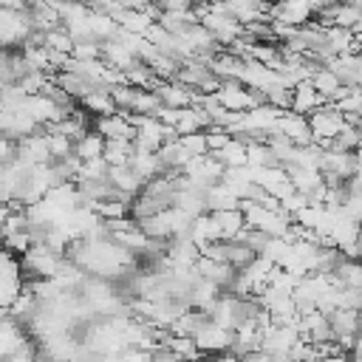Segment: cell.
I'll return each mask as SVG.
<instances>
[{"label":"cell","mask_w":362,"mask_h":362,"mask_svg":"<svg viewBox=\"0 0 362 362\" xmlns=\"http://www.w3.org/2000/svg\"><path fill=\"white\" fill-rule=\"evenodd\" d=\"M20 266L34 277V280H48V277H57L62 263H65V255L51 249L48 243H31L25 249V255H20Z\"/></svg>","instance_id":"obj_1"},{"label":"cell","mask_w":362,"mask_h":362,"mask_svg":"<svg viewBox=\"0 0 362 362\" xmlns=\"http://www.w3.org/2000/svg\"><path fill=\"white\" fill-rule=\"evenodd\" d=\"M31 34L28 8H0V48H23Z\"/></svg>","instance_id":"obj_2"},{"label":"cell","mask_w":362,"mask_h":362,"mask_svg":"<svg viewBox=\"0 0 362 362\" xmlns=\"http://www.w3.org/2000/svg\"><path fill=\"white\" fill-rule=\"evenodd\" d=\"M308 124H311V139L314 144L331 147V141L339 136V130L348 124V119L339 113V107L334 102H325L322 107H317L314 113H308Z\"/></svg>","instance_id":"obj_3"},{"label":"cell","mask_w":362,"mask_h":362,"mask_svg":"<svg viewBox=\"0 0 362 362\" xmlns=\"http://www.w3.org/2000/svg\"><path fill=\"white\" fill-rule=\"evenodd\" d=\"M215 99H218V105H223L226 110H238V113H246V110H252L255 105H263V102H266L260 90L246 88V85L238 82V79H223L221 88L215 90Z\"/></svg>","instance_id":"obj_4"},{"label":"cell","mask_w":362,"mask_h":362,"mask_svg":"<svg viewBox=\"0 0 362 362\" xmlns=\"http://www.w3.org/2000/svg\"><path fill=\"white\" fill-rule=\"evenodd\" d=\"M314 17H317L314 0H274L269 6V20L277 25L300 28V25H308Z\"/></svg>","instance_id":"obj_5"},{"label":"cell","mask_w":362,"mask_h":362,"mask_svg":"<svg viewBox=\"0 0 362 362\" xmlns=\"http://www.w3.org/2000/svg\"><path fill=\"white\" fill-rule=\"evenodd\" d=\"M232 337H235V331H229L223 325H215L209 317L192 334V339H195V345H198L201 354H223V351H229L232 348Z\"/></svg>","instance_id":"obj_6"},{"label":"cell","mask_w":362,"mask_h":362,"mask_svg":"<svg viewBox=\"0 0 362 362\" xmlns=\"http://www.w3.org/2000/svg\"><path fill=\"white\" fill-rule=\"evenodd\" d=\"M93 130L105 139H136V127H133V119L130 113L124 110H113V113H105V116H93Z\"/></svg>","instance_id":"obj_7"},{"label":"cell","mask_w":362,"mask_h":362,"mask_svg":"<svg viewBox=\"0 0 362 362\" xmlns=\"http://www.w3.org/2000/svg\"><path fill=\"white\" fill-rule=\"evenodd\" d=\"M274 133L286 136V139H288V141H294L297 147H303V144H311V141H314V139H311L308 116L294 113V110H283V113H280V119H277V124H274Z\"/></svg>","instance_id":"obj_8"},{"label":"cell","mask_w":362,"mask_h":362,"mask_svg":"<svg viewBox=\"0 0 362 362\" xmlns=\"http://www.w3.org/2000/svg\"><path fill=\"white\" fill-rule=\"evenodd\" d=\"M153 90L158 93L164 107H189V105H195V90L187 88L178 79H158Z\"/></svg>","instance_id":"obj_9"},{"label":"cell","mask_w":362,"mask_h":362,"mask_svg":"<svg viewBox=\"0 0 362 362\" xmlns=\"http://www.w3.org/2000/svg\"><path fill=\"white\" fill-rule=\"evenodd\" d=\"M223 6L240 25H252V23L269 20V6L272 3H266V0H223Z\"/></svg>","instance_id":"obj_10"},{"label":"cell","mask_w":362,"mask_h":362,"mask_svg":"<svg viewBox=\"0 0 362 362\" xmlns=\"http://www.w3.org/2000/svg\"><path fill=\"white\" fill-rule=\"evenodd\" d=\"M107 181L113 184V189L116 192H122L124 198H136L139 192H141V187H144V178L130 167V164H113L110 170H107Z\"/></svg>","instance_id":"obj_11"},{"label":"cell","mask_w":362,"mask_h":362,"mask_svg":"<svg viewBox=\"0 0 362 362\" xmlns=\"http://www.w3.org/2000/svg\"><path fill=\"white\" fill-rule=\"evenodd\" d=\"M322 105H325V96L311 85V79H305V82H300V85L291 88V107L288 110L308 116V113H314Z\"/></svg>","instance_id":"obj_12"},{"label":"cell","mask_w":362,"mask_h":362,"mask_svg":"<svg viewBox=\"0 0 362 362\" xmlns=\"http://www.w3.org/2000/svg\"><path fill=\"white\" fill-rule=\"evenodd\" d=\"M209 215L215 221V229H218V238L221 240H235L246 229V218H243V209L240 206H235V209H215Z\"/></svg>","instance_id":"obj_13"},{"label":"cell","mask_w":362,"mask_h":362,"mask_svg":"<svg viewBox=\"0 0 362 362\" xmlns=\"http://www.w3.org/2000/svg\"><path fill=\"white\" fill-rule=\"evenodd\" d=\"M311 85L325 96V102H337L348 88L339 82V76L328 68V65H317L314 74H311Z\"/></svg>","instance_id":"obj_14"},{"label":"cell","mask_w":362,"mask_h":362,"mask_svg":"<svg viewBox=\"0 0 362 362\" xmlns=\"http://www.w3.org/2000/svg\"><path fill=\"white\" fill-rule=\"evenodd\" d=\"M119 23V28L124 31H133V34H147V28L156 23V17L147 11V8H119V14L113 17Z\"/></svg>","instance_id":"obj_15"},{"label":"cell","mask_w":362,"mask_h":362,"mask_svg":"<svg viewBox=\"0 0 362 362\" xmlns=\"http://www.w3.org/2000/svg\"><path fill=\"white\" fill-rule=\"evenodd\" d=\"M204 198H206V209H209V212H215V209H235V206H240V198L229 189V184H226V181H218V184L206 187V189H204Z\"/></svg>","instance_id":"obj_16"},{"label":"cell","mask_w":362,"mask_h":362,"mask_svg":"<svg viewBox=\"0 0 362 362\" xmlns=\"http://www.w3.org/2000/svg\"><path fill=\"white\" fill-rule=\"evenodd\" d=\"M325 42L334 54H351V51H359L356 48V34L354 28H345V25H325Z\"/></svg>","instance_id":"obj_17"},{"label":"cell","mask_w":362,"mask_h":362,"mask_svg":"<svg viewBox=\"0 0 362 362\" xmlns=\"http://www.w3.org/2000/svg\"><path fill=\"white\" fill-rule=\"evenodd\" d=\"M223 167H243V164H249V156H246V141L240 139V136H232L221 150H215L212 153Z\"/></svg>","instance_id":"obj_18"},{"label":"cell","mask_w":362,"mask_h":362,"mask_svg":"<svg viewBox=\"0 0 362 362\" xmlns=\"http://www.w3.org/2000/svg\"><path fill=\"white\" fill-rule=\"evenodd\" d=\"M105 153V136H99L93 127L88 133H82L76 141H74V156L88 161V158H99Z\"/></svg>","instance_id":"obj_19"},{"label":"cell","mask_w":362,"mask_h":362,"mask_svg":"<svg viewBox=\"0 0 362 362\" xmlns=\"http://www.w3.org/2000/svg\"><path fill=\"white\" fill-rule=\"evenodd\" d=\"M334 105L339 107V113H342L351 124H359V122H362V88H348Z\"/></svg>","instance_id":"obj_20"},{"label":"cell","mask_w":362,"mask_h":362,"mask_svg":"<svg viewBox=\"0 0 362 362\" xmlns=\"http://www.w3.org/2000/svg\"><path fill=\"white\" fill-rule=\"evenodd\" d=\"M133 150H136V144L130 141V139H105V153H102V158L113 167V164H127L130 161V156H133Z\"/></svg>","instance_id":"obj_21"},{"label":"cell","mask_w":362,"mask_h":362,"mask_svg":"<svg viewBox=\"0 0 362 362\" xmlns=\"http://www.w3.org/2000/svg\"><path fill=\"white\" fill-rule=\"evenodd\" d=\"M42 45L57 51V54H65V57H71V51H74V40H71V34L62 25L51 28V31H42Z\"/></svg>","instance_id":"obj_22"},{"label":"cell","mask_w":362,"mask_h":362,"mask_svg":"<svg viewBox=\"0 0 362 362\" xmlns=\"http://www.w3.org/2000/svg\"><path fill=\"white\" fill-rule=\"evenodd\" d=\"M331 147H337V150H348V153H356L359 147H362V130H359V124H345L342 130H339V136L331 141Z\"/></svg>","instance_id":"obj_23"},{"label":"cell","mask_w":362,"mask_h":362,"mask_svg":"<svg viewBox=\"0 0 362 362\" xmlns=\"http://www.w3.org/2000/svg\"><path fill=\"white\" fill-rule=\"evenodd\" d=\"M178 141H181V147H184L192 158H201V156H206V153H209V144H206V133H204V130H201V133L178 136Z\"/></svg>","instance_id":"obj_24"},{"label":"cell","mask_w":362,"mask_h":362,"mask_svg":"<svg viewBox=\"0 0 362 362\" xmlns=\"http://www.w3.org/2000/svg\"><path fill=\"white\" fill-rule=\"evenodd\" d=\"M198 0H156L158 11H192Z\"/></svg>","instance_id":"obj_25"},{"label":"cell","mask_w":362,"mask_h":362,"mask_svg":"<svg viewBox=\"0 0 362 362\" xmlns=\"http://www.w3.org/2000/svg\"><path fill=\"white\" fill-rule=\"evenodd\" d=\"M243 362H288V359H286V356H277V354H269V351H263V348H257V351L246 354Z\"/></svg>","instance_id":"obj_26"},{"label":"cell","mask_w":362,"mask_h":362,"mask_svg":"<svg viewBox=\"0 0 362 362\" xmlns=\"http://www.w3.org/2000/svg\"><path fill=\"white\" fill-rule=\"evenodd\" d=\"M354 34H356V48L362 51V28H354Z\"/></svg>","instance_id":"obj_27"},{"label":"cell","mask_w":362,"mask_h":362,"mask_svg":"<svg viewBox=\"0 0 362 362\" xmlns=\"http://www.w3.org/2000/svg\"><path fill=\"white\" fill-rule=\"evenodd\" d=\"M356 28H362V20H359V25H356Z\"/></svg>","instance_id":"obj_28"}]
</instances>
